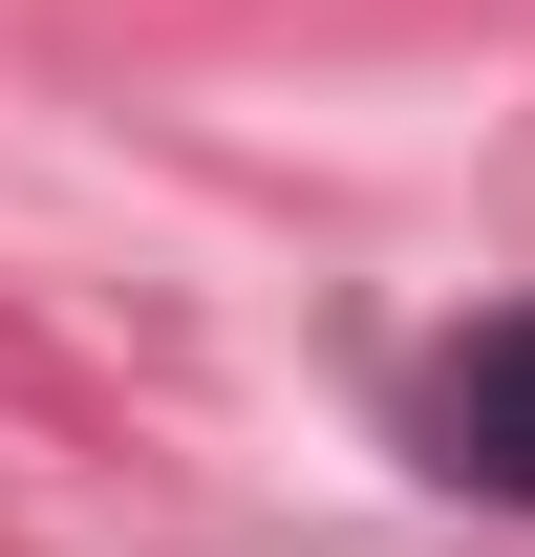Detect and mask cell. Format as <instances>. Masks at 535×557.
I'll return each instance as SVG.
<instances>
[{
    "mask_svg": "<svg viewBox=\"0 0 535 557\" xmlns=\"http://www.w3.org/2000/svg\"><path fill=\"white\" fill-rule=\"evenodd\" d=\"M407 429H428V472H450V493L535 515V300H514V322H471V344L428 364V408H407Z\"/></svg>",
    "mask_w": 535,
    "mask_h": 557,
    "instance_id": "1",
    "label": "cell"
}]
</instances>
